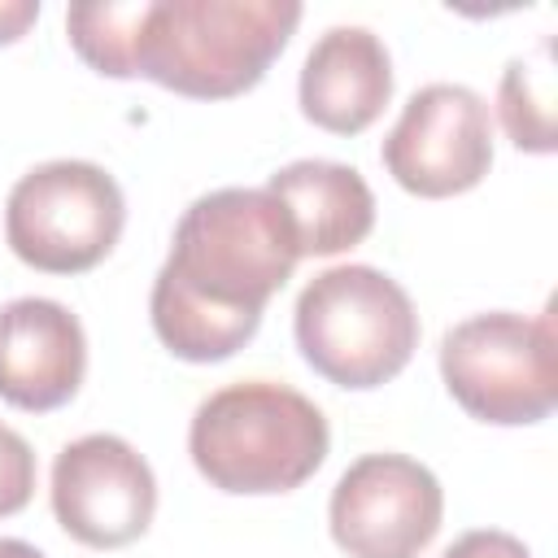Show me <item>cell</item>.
Segmentation results:
<instances>
[{"label":"cell","mask_w":558,"mask_h":558,"mask_svg":"<svg viewBox=\"0 0 558 558\" xmlns=\"http://www.w3.org/2000/svg\"><path fill=\"white\" fill-rule=\"evenodd\" d=\"M445 519L440 480L405 453H366L331 488V541L349 558H418Z\"/></svg>","instance_id":"8"},{"label":"cell","mask_w":558,"mask_h":558,"mask_svg":"<svg viewBox=\"0 0 558 558\" xmlns=\"http://www.w3.org/2000/svg\"><path fill=\"white\" fill-rule=\"evenodd\" d=\"M266 192L288 209L301 257H331L362 244L375 227V196L344 161H288L266 179Z\"/></svg>","instance_id":"12"},{"label":"cell","mask_w":558,"mask_h":558,"mask_svg":"<svg viewBox=\"0 0 558 558\" xmlns=\"http://www.w3.org/2000/svg\"><path fill=\"white\" fill-rule=\"evenodd\" d=\"M52 514L87 549L140 541L157 514V480L135 445L113 432L70 440L52 462Z\"/></svg>","instance_id":"9"},{"label":"cell","mask_w":558,"mask_h":558,"mask_svg":"<svg viewBox=\"0 0 558 558\" xmlns=\"http://www.w3.org/2000/svg\"><path fill=\"white\" fill-rule=\"evenodd\" d=\"M331 449L323 410L275 379H244L209 392L187 427L192 466L218 493L266 497L301 488Z\"/></svg>","instance_id":"3"},{"label":"cell","mask_w":558,"mask_h":558,"mask_svg":"<svg viewBox=\"0 0 558 558\" xmlns=\"http://www.w3.org/2000/svg\"><path fill=\"white\" fill-rule=\"evenodd\" d=\"M39 17V0H0V48L17 44Z\"/></svg>","instance_id":"17"},{"label":"cell","mask_w":558,"mask_h":558,"mask_svg":"<svg viewBox=\"0 0 558 558\" xmlns=\"http://www.w3.org/2000/svg\"><path fill=\"white\" fill-rule=\"evenodd\" d=\"M558 83H554V44L541 39L532 57H514L497 87V113L519 153L558 148Z\"/></svg>","instance_id":"13"},{"label":"cell","mask_w":558,"mask_h":558,"mask_svg":"<svg viewBox=\"0 0 558 558\" xmlns=\"http://www.w3.org/2000/svg\"><path fill=\"white\" fill-rule=\"evenodd\" d=\"M140 4H74L65 9L70 48L109 78H135V39H140Z\"/></svg>","instance_id":"14"},{"label":"cell","mask_w":558,"mask_h":558,"mask_svg":"<svg viewBox=\"0 0 558 558\" xmlns=\"http://www.w3.org/2000/svg\"><path fill=\"white\" fill-rule=\"evenodd\" d=\"M296 22L292 0H144L135 78L187 100H231L262 83Z\"/></svg>","instance_id":"2"},{"label":"cell","mask_w":558,"mask_h":558,"mask_svg":"<svg viewBox=\"0 0 558 558\" xmlns=\"http://www.w3.org/2000/svg\"><path fill=\"white\" fill-rule=\"evenodd\" d=\"M301 262L288 209L266 187H218L196 196L153 279L148 318L183 362H227L257 327L266 301Z\"/></svg>","instance_id":"1"},{"label":"cell","mask_w":558,"mask_h":558,"mask_svg":"<svg viewBox=\"0 0 558 558\" xmlns=\"http://www.w3.org/2000/svg\"><path fill=\"white\" fill-rule=\"evenodd\" d=\"M301 113L331 135H362L392 100V57L366 26H331L314 39L301 83Z\"/></svg>","instance_id":"11"},{"label":"cell","mask_w":558,"mask_h":558,"mask_svg":"<svg viewBox=\"0 0 558 558\" xmlns=\"http://www.w3.org/2000/svg\"><path fill=\"white\" fill-rule=\"evenodd\" d=\"M440 558H532V549L501 527H475V532L458 536Z\"/></svg>","instance_id":"16"},{"label":"cell","mask_w":558,"mask_h":558,"mask_svg":"<svg viewBox=\"0 0 558 558\" xmlns=\"http://www.w3.org/2000/svg\"><path fill=\"white\" fill-rule=\"evenodd\" d=\"M87 375L83 323L48 296L0 305V401L26 414H48L74 401Z\"/></svg>","instance_id":"10"},{"label":"cell","mask_w":558,"mask_h":558,"mask_svg":"<svg viewBox=\"0 0 558 558\" xmlns=\"http://www.w3.org/2000/svg\"><path fill=\"white\" fill-rule=\"evenodd\" d=\"M126 227L118 179L96 161H44L26 170L4 201V240L17 262L44 275H83L100 266Z\"/></svg>","instance_id":"6"},{"label":"cell","mask_w":558,"mask_h":558,"mask_svg":"<svg viewBox=\"0 0 558 558\" xmlns=\"http://www.w3.org/2000/svg\"><path fill=\"white\" fill-rule=\"evenodd\" d=\"M440 379L480 423L527 427L549 418L558 401L554 310L536 318L488 310L453 323L440 340Z\"/></svg>","instance_id":"5"},{"label":"cell","mask_w":558,"mask_h":558,"mask_svg":"<svg viewBox=\"0 0 558 558\" xmlns=\"http://www.w3.org/2000/svg\"><path fill=\"white\" fill-rule=\"evenodd\" d=\"M384 170L423 201L462 196L493 166V118L480 92L462 83L418 87L379 148Z\"/></svg>","instance_id":"7"},{"label":"cell","mask_w":558,"mask_h":558,"mask_svg":"<svg viewBox=\"0 0 558 558\" xmlns=\"http://www.w3.org/2000/svg\"><path fill=\"white\" fill-rule=\"evenodd\" d=\"M301 357L336 388H379L397 379L418 349L410 292L362 262L314 275L292 310Z\"/></svg>","instance_id":"4"},{"label":"cell","mask_w":558,"mask_h":558,"mask_svg":"<svg viewBox=\"0 0 558 558\" xmlns=\"http://www.w3.org/2000/svg\"><path fill=\"white\" fill-rule=\"evenodd\" d=\"M35 497V449L0 423V519L26 510Z\"/></svg>","instance_id":"15"},{"label":"cell","mask_w":558,"mask_h":558,"mask_svg":"<svg viewBox=\"0 0 558 558\" xmlns=\"http://www.w3.org/2000/svg\"><path fill=\"white\" fill-rule=\"evenodd\" d=\"M0 558H48L44 549H35L31 541H17V536H0Z\"/></svg>","instance_id":"18"}]
</instances>
